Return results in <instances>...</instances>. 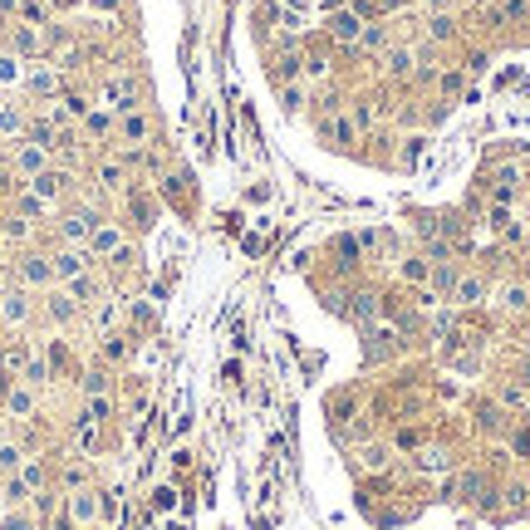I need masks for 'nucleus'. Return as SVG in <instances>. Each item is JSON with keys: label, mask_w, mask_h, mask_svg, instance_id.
I'll return each instance as SVG.
<instances>
[{"label": "nucleus", "mask_w": 530, "mask_h": 530, "mask_svg": "<svg viewBox=\"0 0 530 530\" xmlns=\"http://www.w3.org/2000/svg\"><path fill=\"white\" fill-rule=\"evenodd\" d=\"M49 265H54V280H79V275H89V265H94V255L84 251V246H64V251H54L49 255Z\"/></svg>", "instance_id": "1"}, {"label": "nucleus", "mask_w": 530, "mask_h": 530, "mask_svg": "<svg viewBox=\"0 0 530 530\" xmlns=\"http://www.w3.org/2000/svg\"><path fill=\"white\" fill-rule=\"evenodd\" d=\"M99 221H104L99 212H64L59 216V241L64 246H89V236H94Z\"/></svg>", "instance_id": "2"}, {"label": "nucleus", "mask_w": 530, "mask_h": 530, "mask_svg": "<svg viewBox=\"0 0 530 530\" xmlns=\"http://www.w3.org/2000/svg\"><path fill=\"white\" fill-rule=\"evenodd\" d=\"M84 251H89V255H104V260L123 255V251H128V246H123V226H118V221H99Z\"/></svg>", "instance_id": "3"}, {"label": "nucleus", "mask_w": 530, "mask_h": 530, "mask_svg": "<svg viewBox=\"0 0 530 530\" xmlns=\"http://www.w3.org/2000/svg\"><path fill=\"white\" fill-rule=\"evenodd\" d=\"M25 94H35V99H59V94H64V74H59V64L30 69V74H25Z\"/></svg>", "instance_id": "4"}, {"label": "nucleus", "mask_w": 530, "mask_h": 530, "mask_svg": "<svg viewBox=\"0 0 530 530\" xmlns=\"http://www.w3.org/2000/svg\"><path fill=\"white\" fill-rule=\"evenodd\" d=\"M113 128H118V138H123L128 147H143V143L152 138V123H147V113H143V108H133V113H118V123H113Z\"/></svg>", "instance_id": "5"}, {"label": "nucleus", "mask_w": 530, "mask_h": 530, "mask_svg": "<svg viewBox=\"0 0 530 530\" xmlns=\"http://www.w3.org/2000/svg\"><path fill=\"white\" fill-rule=\"evenodd\" d=\"M99 521V491H89V486H79V491H69V526H94Z\"/></svg>", "instance_id": "6"}, {"label": "nucleus", "mask_w": 530, "mask_h": 530, "mask_svg": "<svg viewBox=\"0 0 530 530\" xmlns=\"http://www.w3.org/2000/svg\"><path fill=\"white\" fill-rule=\"evenodd\" d=\"M10 167H15V172H20V177H40V172H44V167H49V152H44V147H35V143H25V138H20V143H15V162H10Z\"/></svg>", "instance_id": "7"}, {"label": "nucleus", "mask_w": 530, "mask_h": 530, "mask_svg": "<svg viewBox=\"0 0 530 530\" xmlns=\"http://www.w3.org/2000/svg\"><path fill=\"white\" fill-rule=\"evenodd\" d=\"M0 324H5V329L30 324V295H25V290H5V295H0Z\"/></svg>", "instance_id": "8"}, {"label": "nucleus", "mask_w": 530, "mask_h": 530, "mask_svg": "<svg viewBox=\"0 0 530 530\" xmlns=\"http://www.w3.org/2000/svg\"><path fill=\"white\" fill-rule=\"evenodd\" d=\"M64 187H69V172H59V167H44L40 177H30V182H25V192H35L40 202H54Z\"/></svg>", "instance_id": "9"}, {"label": "nucleus", "mask_w": 530, "mask_h": 530, "mask_svg": "<svg viewBox=\"0 0 530 530\" xmlns=\"http://www.w3.org/2000/svg\"><path fill=\"white\" fill-rule=\"evenodd\" d=\"M359 30H363L359 10H334V15H329V40H339V44H354V40H359Z\"/></svg>", "instance_id": "10"}, {"label": "nucleus", "mask_w": 530, "mask_h": 530, "mask_svg": "<svg viewBox=\"0 0 530 530\" xmlns=\"http://www.w3.org/2000/svg\"><path fill=\"white\" fill-rule=\"evenodd\" d=\"M20 280L25 285H54V265H49V255H20Z\"/></svg>", "instance_id": "11"}, {"label": "nucleus", "mask_w": 530, "mask_h": 530, "mask_svg": "<svg viewBox=\"0 0 530 530\" xmlns=\"http://www.w3.org/2000/svg\"><path fill=\"white\" fill-rule=\"evenodd\" d=\"M44 49V30L40 25H15V35H10V54L20 59V54H40Z\"/></svg>", "instance_id": "12"}, {"label": "nucleus", "mask_w": 530, "mask_h": 530, "mask_svg": "<svg viewBox=\"0 0 530 530\" xmlns=\"http://www.w3.org/2000/svg\"><path fill=\"white\" fill-rule=\"evenodd\" d=\"M5 413H10L15 423H30V418H35V388L15 383V388L5 393Z\"/></svg>", "instance_id": "13"}, {"label": "nucleus", "mask_w": 530, "mask_h": 530, "mask_svg": "<svg viewBox=\"0 0 530 530\" xmlns=\"http://www.w3.org/2000/svg\"><path fill=\"white\" fill-rule=\"evenodd\" d=\"M49 373H54V368H49V359H44V354H30V359H25V368H20V383H25V388H44V383H49Z\"/></svg>", "instance_id": "14"}, {"label": "nucleus", "mask_w": 530, "mask_h": 530, "mask_svg": "<svg viewBox=\"0 0 530 530\" xmlns=\"http://www.w3.org/2000/svg\"><path fill=\"white\" fill-rule=\"evenodd\" d=\"M383 74H388V79H408V74H418L413 49H388V54H383Z\"/></svg>", "instance_id": "15"}, {"label": "nucleus", "mask_w": 530, "mask_h": 530, "mask_svg": "<svg viewBox=\"0 0 530 530\" xmlns=\"http://www.w3.org/2000/svg\"><path fill=\"white\" fill-rule=\"evenodd\" d=\"M25 123H30V118H25L15 104H0V133H5V143H20V138H25Z\"/></svg>", "instance_id": "16"}, {"label": "nucleus", "mask_w": 530, "mask_h": 530, "mask_svg": "<svg viewBox=\"0 0 530 530\" xmlns=\"http://www.w3.org/2000/svg\"><path fill=\"white\" fill-rule=\"evenodd\" d=\"M123 177H128L123 157H108V162H99V187H104V192H118V187H123Z\"/></svg>", "instance_id": "17"}, {"label": "nucleus", "mask_w": 530, "mask_h": 530, "mask_svg": "<svg viewBox=\"0 0 530 530\" xmlns=\"http://www.w3.org/2000/svg\"><path fill=\"white\" fill-rule=\"evenodd\" d=\"M354 44H359V49H368V54H383V49H388V30H383V25H363Z\"/></svg>", "instance_id": "18"}, {"label": "nucleus", "mask_w": 530, "mask_h": 530, "mask_svg": "<svg viewBox=\"0 0 530 530\" xmlns=\"http://www.w3.org/2000/svg\"><path fill=\"white\" fill-rule=\"evenodd\" d=\"M452 295H457V305H481V295H486V285H481L476 275H462V280L452 285Z\"/></svg>", "instance_id": "19"}, {"label": "nucleus", "mask_w": 530, "mask_h": 530, "mask_svg": "<svg viewBox=\"0 0 530 530\" xmlns=\"http://www.w3.org/2000/svg\"><path fill=\"white\" fill-rule=\"evenodd\" d=\"M25 466V447L20 442H0V476H20Z\"/></svg>", "instance_id": "20"}, {"label": "nucleus", "mask_w": 530, "mask_h": 530, "mask_svg": "<svg viewBox=\"0 0 530 530\" xmlns=\"http://www.w3.org/2000/svg\"><path fill=\"white\" fill-rule=\"evenodd\" d=\"M398 275H403L408 285H427V275H432V260H423V255H408Z\"/></svg>", "instance_id": "21"}, {"label": "nucleus", "mask_w": 530, "mask_h": 530, "mask_svg": "<svg viewBox=\"0 0 530 530\" xmlns=\"http://www.w3.org/2000/svg\"><path fill=\"white\" fill-rule=\"evenodd\" d=\"M15 84H25V64L15 54H0V89H15Z\"/></svg>", "instance_id": "22"}, {"label": "nucleus", "mask_w": 530, "mask_h": 530, "mask_svg": "<svg viewBox=\"0 0 530 530\" xmlns=\"http://www.w3.org/2000/svg\"><path fill=\"white\" fill-rule=\"evenodd\" d=\"M44 310H49V319H54V324H64V319H74V310H79V305L59 290V295H49V305H44Z\"/></svg>", "instance_id": "23"}, {"label": "nucleus", "mask_w": 530, "mask_h": 530, "mask_svg": "<svg viewBox=\"0 0 530 530\" xmlns=\"http://www.w3.org/2000/svg\"><path fill=\"white\" fill-rule=\"evenodd\" d=\"M79 418H89V423H99V427H104L108 418H113V403H108L104 393H99V398H89V403H84V413H79Z\"/></svg>", "instance_id": "24"}, {"label": "nucleus", "mask_w": 530, "mask_h": 530, "mask_svg": "<svg viewBox=\"0 0 530 530\" xmlns=\"http://www.w3.org/2000/svg\"><path fill=\"white\" fill-rule=\"evenodd\" d=\"M354 133H359L354 118H329L324 123V138H334V143H354Z\"/></svg>", "instance_id": "25"}, {"label": "nucleus", "mask_w": 530, "mask_h": 530, "mask_svg": "<svg viewBox=\"0 0 530 530\" xmlns=\"http://www.w3.org/2000/svg\"><path fill=\"white\" fill-rule=\"evenodd\" d=\"M64 295H69L74 305H89L99 290H94V280H89V275H79V280H69V285H64Z\"/></svg>", "instance_id": "26"}, {"label": "nucleus", "mask_w": 530, "mask_h": 530, "mask_svg": "<svg viewBox=\"0 0 530 530\" xmlns=\"http://www.w3.org/2000/svg\"><path fill=\"white\" fill-rule=\"evenodd\" d=\"M84 133L108 138V133H113V118H108V113H84Z\"/></svg>", "instance_id": "27"}, {"label": "nucleus", "mask_w": 530, "mask_h": 530, "mask_svg": "<svg viewBox=\"0 0 530 530\" xmlns=\"http://www.w3.org/2000/svg\"><path fill=\"white\" fill-rule=\"evenodd\" d=\"M20 481H25V486H30V496H35V491L44 486V466H40V462H25V466H20Z\"/></svg>", "instance_id": "28"}, {"label": "nucleus", "mask_w": 530, "mask_h": 530, "mask_svg": "<svg viewBox=\"0 0 530 530\" xmlns=\"http://www.w3.org/2000/svg\"><path fill=\"white\" fill-rule=\"evenodd\" d=\"M104 388H108V373L104 368H89V373H84V398H99Z\"/></svg>", "instance_id": "29"}, {"label": "nucleus", "mask_w": 530, "mask_h": 530, "mask_svg": "<svg viewBox=\"0 0 530 530\" xmlns=\"http://www.w3.org/2000/svg\"><path fill=\"white\" fill-rule=\"evenodd\" d=\"M25 496H30V486H25L20 476H5V506H20Z\"/></svg>", "instance_id": "30"}, {"label": "nucleus", "mask_w": 530, "mask_h": 530, "mask_svg": "<svg viewBox=\"0 0 530 530\" xmlns=\"http://www.w3.org/2000/svg\"><path fill=\"white\" fill-rule=\"evenodd\" d=\"M349 315H354V319H373V315H378V305H373V295H354V305H349Z\"/></svg>", "instance_id": "31"}, {"label": "nucleus", "mask_w": 530, "mask_h": 530, "mask_svg": "<svg viewBox=\"0 0 530 530\" xmlns=\"http://www.w3.org/2000/svg\"><path fill=\"white\" fill-rule=\"evenodd\" d=\"M49 212V202H40L35 192H20V216H44Z\"/></svg>", "instance_id": "32"}, {"label": "nucleus", "mask_w": 530, "mask_h": 530, "mask_svg": "<svg viewBox=\"0 0 530 530\" xmlns=\"http://www.w3.org/2000/svg\"><path fill=\"white\" fill-rule=\"evenodd\" d=\"M30 236V221L25 216H5V241H25Z\"/></svg>", "instance_id": "33"}, {"label": "nucleus", "mask_w": 530, "mask_h": 530, "mask_svg": "<svg viewBox=\"0 0 530 530\" xmlns=\"http://www.w3.org/2000/svg\"><path fill=\"white\" fill-rule=\"evenodd\" d=\"M104 359H113V363H118V359H128V344H123V334H108V339H104Z\"/></svg>", "instance_id": "34"}, {"label": "nucleus", "mask_w": 530, "mask_h": 530, "mask_svg": "<svg viewBox=\"0 0 530 530\" xmlns=\"http://www.w3.org/2000/svg\"><path fill=\"white\" fill-rule=\"evenodd\" d=\"M0 530H35V526H30L25 511H5V516H0Z\"/></svg>", "instance_id": "35"}, {"label": "nucleus", "mask_w": 530, "mask_h": 530, "mask_svg": "<svg viewBox=\"0 0 530 530\" xmlns=\"http://www.w3.org/2000/svg\"><path fill=\"white\" fill-rule=\"evenodd\" d=\"M501 305H506V310H526V305H530V295L521 290V285H511V290L501 295Z\"/></svg>", "instance_id": "36"}, {"label": "nucleus", "mask_w": 530, "mask_h": 530, "mask_svg": "<svg viewBox=\"0 0 530 530\" xmlns=\"http://www.w3.org/2000/svg\"><path fill=\"white\" fill-rule=\"evenodd\" d=\"M437 84H442V94H447V99H452V94H462V84H466V79H462V74H457V69H447V74H442V79H437Z\"/></svg>", "instance_id": "37"}, {"label": "nucleus", "mask_w": 530, "mask_h": 530, "mask_svg": "<svg viewBox=\"0 0 530 530\" xmlns=\"http://www.w3.org/2000/svg\"><path fill=\"white\" fill-rule=\"evenodd\" d=\"M133 216H138V226H152V202L147 197H133Z\"/></svg>", "instance_id": "38"}, {"label": "nucleus", "mask_w": 530, "mask_h": 530, "mask_svg": "<svg viewBox=\"0 0 530 530\" xmlns=\"http://www.w3.org/2000/svg\"><path fill=\"white\" fill-rule=\"evenodd\" d=\"M427 30H432V40H447V35H452V20H447V15H432Z\"/></svg>", "instance_id": "39"}, {"label": "nucleus", "mask_w": 530, "mask_h": 530, "mask_svg": "<svg viewBox=\"0 0 530 530\" xmlns=\"http://www.w3.org/2000/svg\"><path fill=\"white\" fill-rule=\"evenodd\" d=\"M20 15H25L30 25H44V5H35V0H25V5H20Z\"/></svg>", "instance_id": "40"}, {"label": "nucleus", "mask_w": 530, "mask_h": 530, "mask_svg": "<svg viewBox=\"0 0 530 530\" xmlns=\"http://www.w3.org/2000/svg\"><path fill=\"white\" fill-rule=\"evenodd\" d=\"M423 143H427V138H408V147H403V162H408V167L423 157Z\"/></svg>", "instance_id": "41"}, {"label": "nucleus", "mask_w": 530, "mask_h": 530, "mask_svg": "<svg viewBox=\"0 0 530 530\" xmlns=\"http://www.w3.org/2000/svg\"><path fill=\"white\" fill-rule=\"evenodd\" d=\"M423 466H427V471H447V452H437V447H432V452L423 457Z\"/></svg>", "instance_id": "42"}, {"label": "nucleus", "mask_w": 530, "mask_h": 530, "mask_svg": "<svg viewBox=\"0 0 530 530\" xmlns=\"http://www.w3.org/2000/svg\"><path fill=\"white\" fill-rule=\"evenodd\" d=\"M363 462H368V466H388V452H383V447H368Z\"/></svg>", "instance_id": "43"}, {"label": "nucleus", "mask_w": 530, "mask_h": 530, "mask_svg": "<svg viewBox=\"0 0 530 530\" xmlns=\"http://www.w3.org/2000/svg\"><path fill=\"white\" fill-rule=\"evenodd\" d=\"M152 506L167 511V506H172V486H157V491H152Z\"/></svg>", "instance_id": "44"}, {"label": "nucleus", "mask_w": 530, "mask_h": 530, "mask_svg": "<svg viewBox=\"0 0 530 530\" xmlns=\"http://www.w3.org/2000/svg\"><path fill=\"white\" fill-rule=\"evenodd\" d=\"M64 486H74V491H79V486H84V466H69V471H64Z\"/></svg>", "instance_id": "45"}, {"label": "nucleus", "mask_w": 530, "mask_h": 530, "mask_svg": "<svg viewBox=\"0 0 530 530\" xmlns=\"http://www.w3.org/2000/svg\"><path fill=\"white\" fill-rule=\"evenodd\" d=\"M305 104V89H285V108H300Z\"/></svg>", "instance_id": "46"}, {"label": "nucleus", "mask_w": 530, "mask_h": 530, "mask_svg": "<svg viewBox=\"0 0 530 530\" xmlns=\"http://www.w3.org/2000/svg\"><path fill=\"white\" fill-rule=\"evenodd\" d=\"M94 5H99V10H118V0H94Z\"/></svg>", "instance_id": "47"}, {"label": "nucleus", "mask_w": 530, "mask_h": 530, "mask_svg": "<svg viewBox=\"0 0 530 530\" xmlns=\"http://www.w3.org/2000/svg\"><path fill=\"white\" fill-rule=\"evenodd\" d=\"M15 5H20V0H0V15H5V10H15Z\"/></svg>", "instance_id": "48"}, {"label": "nucleus", "mask_w": 530, "mask_h": 530, "mask_svg": "<svg viewBox=\"0 0 530 530\" xmlns=\"http://www.w3.org/2000/svg\"><path fill=\"white\" fill-rule=\"evenodd\" d=\"M427 5H432V10H437V15H442V5H447V0H427Z\"/></svg>", "instance_id": "49"}, {"label": "nucleus", "mask_w": 530, "mask_h": 530, "mask_svg": "<svg viewBox=\"0 0 530 530\" xmlns=\"http://www.w3.org/2000/svg\"><path fill=\"white\" fill-rule=\"evenodd\" d=\"M0 236H5V216H0Z\"/></svg>", "instance_id": "50"}, {"label": "nucleus", "mask_w": 530, "mask_h": 530, "mask_svg": "<svg viewBox=\"0 0 530 530\" xmlns=\"http://www.w3.org/2000/svg\"><path fill=\"white\" fill-rule=\"evenodd\" d=\"M0 147H5V133H0Z\"/></svg>", "instance_id": "51"}, {"label": "nucleus", "mask_w": 530, "mask_h": 530, "mask_svg": "<svg viewBox=\"0 0 530 530\" xmlns=\"http://www.w3.org/2000/svg\"><path fill=\"white\" fill-rule=\"evenodd\" d=\"M0 329H5V324H0Z\"/></svg>", "instance_id": "52"}]
</instances>
